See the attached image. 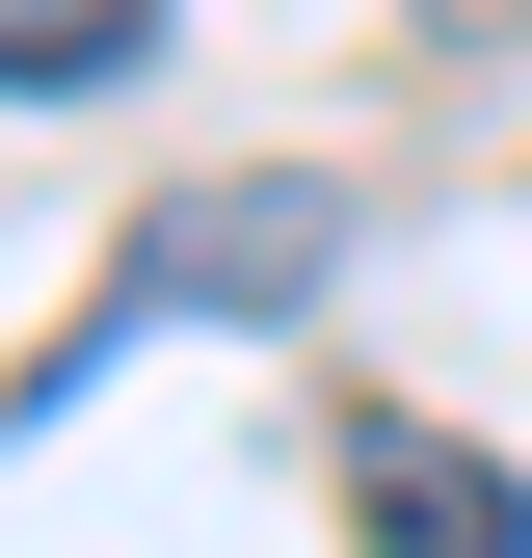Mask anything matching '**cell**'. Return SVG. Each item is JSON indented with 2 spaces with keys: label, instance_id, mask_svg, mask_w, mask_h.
Listing matches in <instances>:
<instances>
[{
  "label": "cell",
  "instance_id": "obj_1",
  "mask_svg": "<svg viewBox=\"0 0 532 558\" xmlns=\"http://www.w3.org/2000/svg\"><path fill=\"white\" fill-rule=\"evenodd\" d=\"M347 293V186L319 160H240V186H160V214L107 240V293L27 345V399H81L107 345H186V319H319Z\"/></svg>",
  "mask_w": 532,
  "mask_h": 558
},
{
  "label": "cell",
  "instance_id": "obj_3",
  "mask_svg": "<svg viewBox=\"0 0 532 558\" xmlns=\"http://www.w3.org/2000/svg\"><path fill=\"white\" fill-rule=\"evenodd\" d=\"M160 53V0H0V107H53V81H133Z\"/></svg>",
  "mask_w": 532,
  "mask_h": 558
},
{
  "label": "cell",
  "instance_id": "obj_2",
  "mask_svg": "<svg viewBox=\"0 0 532 558\" xmlns=\"http://www.w3.org/2000/svg\"><path fill=\"white\" fill-rule=\"evenodd\" d=\"M347 558H532V478L452 426H347Z\"/></svg>",
  "mask_w": 532,
  "mask_h": 558
},
{
  "label": "cell",
  "instance_id": "obj_4",
  "mask_svg": "<svg viewBox=\"0 0 532 558\" xmlns=\"http://www.w3.org/2000/svg\"><path fill=\"white\" fill-rule=\"evenodd\" d=\"M399 27H426V53H532V0H399Z\"/></svg>",
  "mask_w": 532,
  "mask_h": 558
}]
</instances>
